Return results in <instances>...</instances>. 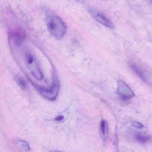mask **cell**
I'll return each instance as SVG.
<instances>
[{"label":"cell","mask_w":152,"mask_h":152,"mask_svg":"<svg viewBox=\"0 0 152 152\" xmlns=\"http://www.w3.org/2000/svg\"><path fill=\"white\" fill-rule=\"evenodd\" d=\"M48 31L57 39H61L66 32L67 28L64 21L58 16L50 15L46 18Z\"/></svg>","instance_id":"1"},{"label":"cell","mask_w":152,"mask_h":152,"mask_svg":"<svg viewBox=\"0 0 152 152\" xmlns=\"http://www.w3.org/2000/svg\"><path fill=\"white\" fill-rule=\"evenodd\" d=\"M25 59L28 69L33 76L38 81L42 80L43 75L34 55L31 53L27 52L25 55Z\"/></svg>","instance_id":"2"},{"label":"cell","mask_w":152,"mask_h":152,"mask_svg":"<svg viewBox=\"0 0 152 152\" xmlns=\"http://www.w3.org/2000/svg\"><path fill=\"white\" fill-rule=\"evenodd\" d=\"M117 93L118 94L125 100H128L135 96L134 93L130 87L122 81L118 82Z\"/></svg>","instance_id":"3"},{"label":"cell","mask_w":152,"mask_h":152,"mask_svg":"<svg viewBox=\"0 0 152 152\" xmlns=\"http://www.w3.org/2000/svg\"><path fill=\"white\" fill-rule=\"evenodd\" d=\"M38 88L39 91L44 96L48 99L52 100L55 99L58 94L59 89L58 84V81L54 79L52 86L49 89H44L42 87H39Z\"/></svg>","instance_id":"4"},{"label":"cell","mask_w":152,"mask_h":152,"mask_svg":"<svg viewBox=\"0 0 152 152\" xmlns=\"http://www.w3.org/2000/svg\"><path fill=\"white\" fill-rule=\"evenodd\" d=\"M90 12L93 17L99 23L109 28H114V25L112 22L103 14L94 10H91Z\"/></svg>","instance_id":"5"},{"label":"cell","mask_w":152,"mask_h":152,"mask_svg":"<svg viewBox=\"0 0 152 152\" xmlns=\"http://www.w3.org/2000/svg\"><path fill=\"white\" fill-rule=\"evenodd\" d=\"M130 68L134 73L143 81L146 83H150L149 78L145 71L135 63H131Z\"/></svg>","instance_id":"6"},{"label":"cell","mask_w":152,"mask_h":152,"mask_svg":"<svg viewBox=\"0 0 152 152\" xmlns=\"http://www.w3.org/2000/svg\"><path fill=\"white\" fill-rule=\"evenodd\" d=\"M108 123L106 120H102L100 124V133L101 136L103 139L105 141L108 137Z\"/></svg>","instance_id":"7"},{"label":"cell","mask_w":152,"mask_h":152,"mask_svg":"<svg viewBox=\"0 0 152 152\" xmlns=\"http://www.w3.org/2000/svg\"><path fill=\"white\" fill-rule=\"evenodd\" d=\"M134 137L137 142L142 144L147 142L150 141L151 139V137L148 136H145L140 134H136Z\"/></svg>","instance_id":"8"},{"label":"cell","mask_w":152,"mask_h":152,"mask_svg":"<svg viewBox=\"0 0 152 152\" xmlns=\"http://www.w3.org/2000/svg\"><path fill=\"white\" fill-rule=\"evenodd\" d=\"M16 81L18 83V85L21 87L22 89H26L27 85L26 84V82H25V80H24L22 78L19 76H18L16 77Z\"/></svg>","instance_id":"9"},{"label":"cell","mask_w":152,"mask_h":152,"mask_svg":"<svg viewBox=\"0 0 152 152\" xmlns=\"http://www.w3.org/2000/svg\"><path fill=\"white\" fill-rule=\"evenodd\" d=\"M18 144L19 145L20 147L24 151H28L30 150V147L28 145V143L26 141H20L18 142Z\"/></svg>","instance_id":"10"},{"label":"cell","mask_w":152,"mask_h":152,"mask_svg":"<svg viewBox=\"0 0 152 152\" xmlns=\"http://www.w3.org/2000/svg\"><path fill=\"white\" fill-rule=\"evenodd\" d=\"M132 125L135 127L139 129H142L143 127V126L142 124H141L140 122H136V121L133 122L132 123Z\"/></svg>","instance_id":"11"},{"label":"cell","mask_w":152,"mask_h":152,"mask_svg":"<svg viewBox=\"0 0 152 152\" xmlns=\"http://www.w3.org/2000/svg\"><path fill=\"white\" fill-rule=\"evenodd\" d=\"M64 117L63 116H59V117H57L56 118L55 120H56L57 121H61L63 120L64 119Z\"/></svg>","instance_id":"12"}]
</instances>
